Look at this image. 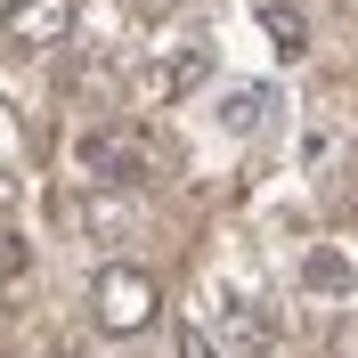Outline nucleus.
<instances>
[{"mask_svg": "<svg viewBox=\"0 0 358 358\" xmlns=\"http://www.w3.org/2000/svg\"><path fill=\"white\" fill-rule=\"evenodd\" d=\"M155 310H163V285L147 277V268H131V261L98 268V285H90V317H98V334L131 342V334L155 326Z\"/></svg>", "mask_w": 358, "mask_h": 358, "instance_id": "obj_1", "label": "nucleus"}, {"mask_svg": "<svg viewBox=\"0 0 358 358\" xmlns=\"http://www.w3.org/2000/svg\"><path fill=\"white\" fill-rule=\"evenodd\" d=\"M73 163H82L98 187H138V179L155 171V138L138 131V122H106V131H90L82 147H73Z\"/></svg>", "mask_w": 358, "mask_h": 358, "instance_id": "obj_2", "label": "nucleus"}, {"mask_svg": "<svg viewBox=\"0 0 358 358\" xmlns=\"http://www.w3.org/2000/svg\"><path fill=\"white\" fill-rule=\"evenodd\" d=\"M73 17H82V0H8V8H0V41L57 49V41L73 33Z\"/></svg>", "mask_w": 358, "mask_h": 358, "instance_id": "obj_3", "label": "nucleus"}, {"mask_svg": "<svg viewBox=\"0 0 358 358\" xmlns=\"http://www.w3.org/2000/svg\"><path fill=\"white\" fill-rule=\"evenodd\" d=\"M196 82H203V49H179V57H155V66H138L131 98H138V106H171V98H187Z\"/></svg>", "mask_w": 358, "mask_h": 358, "instance_id": "obj_4", "label": "nucleus"}, {"mask_svg": "<svg viewBox=\"0 0 358 358\" xmlns=\"http://www.w3.org/2000/svg\"><path fill=\"white\" fill-rule=\"evenodd\" d=\"M261 33L277 41V57H310V24H301V8H285V0H261Z\"/></svg>", "mask_w": 358, "mask_h": 358, "instance_id": "obj_5", "label": "nucleus"}, {"mask_svg": "<svg viewBox=\"0 0 358 358\" xmlns=\"http://www.w3.org/2000/svg\"><path fill=\"white\" fill-rule=\"evenodd\" d=\"M301 285H310V293H350L358 277H350V261H342L334 245H317L310 261H301Z\"/></svg>", "mask_w": 358, "mask_h": 358, "instance_id": "obj_6", "label": "nucleus"}, {"mask_svg": "<svg viewBox=\"0 0 358 358\" xmlns=\"http://www.w3.org/2000/svg\"><path fill=\"white\" fill-rule=\"evenodd\" d=\"M261 106H268V90H236V98L220 106V122L228 131H261Z\"/></svg>", "mask_w": 358, "mask_h": 358, "instance_id": "obj_7", "label": "nucleus"}, {"mask_svg": "<svg viewBox=\"0 0 358 358\" xmlns=\"http://www.w3.org/2000/svg\"><path fill=\"white\" fill-rule=\"evenodd\" d=\"M179 358H220V342L203 334V326H179Z\"/></svg>", "mask_w": 358, "mask_h": 358, "instance_id": "obj_8", "label": "nucleus"}, {"mask_svg": "<svg viewBox=\"0 0 358 358\" xmlns=\"http://www.w3.org/2000/svg\"><path fill=\"white\" fill-rule=\"evenodd\" d=\"M326 358H358V317H342L334 334H326Z\"/></svg>", "mask_w": 358, "mask_h": 358, "instance_id": "obj_9", "label": "nucleus"}, {"mask_svg": "<svg viewBox=\"0 0 358 358\" xmlns=\"http://www.w3.org/2000/svg\"><path fill=\"white\" fill-rule=\"evenodd\" d=\"M0 277H24V245L17 236H0Z\"/></svg>", "mask_w": 358, "mask_h": 358, "instance_id": "obj_10", "label": "nucleus"}, {"mask_svg": "<svg viewBox=\"0 0 358 358\" xmlns=\"http://www.w3.org/2000/svg\"><path fill=\"white\" fill-rule=\"evenodd\" d=\"M171 8H179V0H138V17H147V24H155V17H171Z\"/></svg>", "mask_w": 358, "mask_h": 358, "instance_id": "obj_11", "label": "nucleus"}, {"mask_svg": "<svg viewBox=\"0 0 358 358\" xmlns=\"http://www.w3.org/2000/svg\"><path fill=\"white\" fill-rule=\"evenodd\" d=\"M66 358H73V350H66Z\"/></svg>", "mask_w": 358, "mask_h": 358, "instance_id": "obj_12", "label": "nucleus"}]
</instances>
